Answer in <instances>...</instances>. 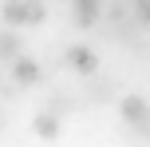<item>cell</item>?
I'll return each mask as SVG.
<instances>
[{
  "label": "cell",
  "instance_id": "1",
  "mask_svg": "<svg viewBox=\"0 0 150 147\" xmlns=\"http://www.w3.org/2000/svg\"><path fill=\"white\" fill-rule=\"evenodd\" d=\"M12 84H20V87L40 84V64L32 60V56H16L12 60Z\"/></svg>",
  "mask_w": 150,
  "mask_h": 147
},
{
  "label": "cell",
  "instance_id": "2",
  "mask_svg": "<svg viewBox=\"0 0 150 147\" xmlns=\"http://www.w3.org/2000/svg\"><path fill=\"white\" fill-rule=\"evenodd\" d=\"M122 119H127V123H134V127H146V119H150V103L138 100V95H127V100H122Z\"/></svg>",
  "mask_w": 150,
  "mask_h": 147
},
{
  "label": "cell",
  "instance_id": "3",
  "mask_svg": "<svg viewBox=\"0 0 150 147\" xmlns=\"http://www.w3.org/2000/svg\"><path fill=\"white\" fill-rule=\"evenodd\" d=\"M32 131H36L40 139H55V135L63 131V119L55 115V111H40V115L32 119Z\"/></svg>",
  "mask_w": 150,
  "mask_h": 147
},
{
  "label": "cell",
  "instance_id": "4",
  "mask_svg": "<svg viewBox=\"0 0 150 147\" xmlns=\"http://www.w3.org/2000/svg\"><path fill=\"white\" fill-rule=\"evenodd\" d=\"M67 64H71L75 72H95V68H99V56L91 52V48L75 44V48H67Z\"/></svg>",
  "mask_w": 150,
  "mask_h": 147
},
{
  "label": "cell",
  "instance_id": "5",
  "mask_svg": "<svg viewBox=\"0 0 150 147\" xmlns=\"http://www.w3.org/2000/svg\"><path fill=\"white\" fill-rule=\"evenodd\" d=\"M0 16H4V24H12V28L28 24V0H4V4H0Z\"/></svg>",
  "mask_w": 150,
  "mask_h": 147
},
{
  "label": "cell",
  "instance_id": "6",
  "mask_svg": "<svg viewBox=\"0 0 150 147\" xmlns=\"http://www.w3.org/2000/svg\"><path fill=\"white\" fill-rule=\"evenodd\" d=\"M16 56H24V40L12 28H0V60H16Z\"/></svg>",
  "mask_w": 150,
  "mask_h": 147
},
{
  "label": "cell",
  "instance_id": "7",
  "mask_svg": "<svg viewBox=\"0 0 150 147\" xmlns=\"http://www.w3.org/2000/svg\"><path fill=\"white\" fill-rule=\"evenodd\" d=\"M71 4H75V24L91 28L99 20V0H71Z\"/></svg>",
  "mask_w": 150,
  "mask_h": 147
}]
</instances>
